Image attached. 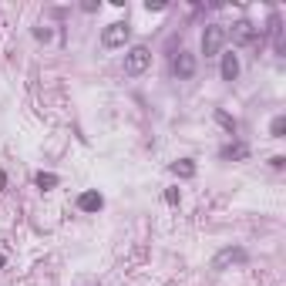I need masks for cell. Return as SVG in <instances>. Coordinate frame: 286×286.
<instances>
[{
  "mask_svg": "<svg viewBox=\"0 0 286 286\" xmlns=\"http://www.w3.org/2000/svg\"><path fill=\"white\" fill-rule=\"evenodd\" d=\"M128 37H132L128 24H125V20H115V24H108V27L101 30V47H105V51L125 47V41H128Z\"/></svg>",
  "mask_w": 286,
  "mask_h": 286,
  "instance_id": "6da1fadb",
  "label": "cell"
},
{
  "mask_svg": "<svg viewBox=\"0 0 286 286\" xmlns=\"http://www.w3.org/2000/svg\"><path fill=\"white\" fill-rule=\"evenodd\" d=\"M222 44H226V27H222V24H209V27L202 30V54H206V58H215V54L222 51Z\"/></svg>",
  "mask_w": 286,
  "mask_h": 286,
  "instance_id": "7a4b0ae2",
  "label": "cell"
},
{
  "mask_svg": "<svg viewBox=\"0 0 286 286\" xmlns=\"http://www.w3.org/2000/svg\"><path fill=\"white\" fill-rule=\"evenodd\" d=\"M246 259H249V253L242 246H226V249H219L212 256V270H229V266H239Z\"/></svg>",
  "mask_w": 286,
  "mask_h": 286,
  "instance_id": "3957f363",
  "label": "cell"
},
{
  "mask_svg": "<svg viewBox=\"0 0 286 286\" xmlns=\"http://www.w3.org/2000/svg\"><path fill=\"white\" fill-rule=\"evenodd\" d=\"M148 64H151V51L142 47V44H138V47H132V51L125 54V74H132V77H135V74H142V71H148Z\"/></svg>",
  "mask_w": 286,
  "mask_h": 286,
  "instance_id": "277c9868",
  "label": "cell"
},
{
  "mask_svg": "<svg viewBox=\"0 0 286 286\" xmlns=\"http://www.w3.org/2000/svg\"><path fill=\"white\" fill-rule=\"evenodd\" d=\"M256 37H259V27H253L249 20H236L232 30H226V41H232V44H239V47L253 44Z\"/></svg>",
  "mask_w": 286,
  "mask_h": 286,
  "instance_id": "5b68a950",
  "label": "cell"
},
{
  "mask_svg": "<svg viewBox=\"0 0 286 286\" xmlns=\"http://www.w3.org/2000/svg\"><path fill=\"white\" fill-rule=\"evenodd\" d=\"M172 74H175L179 81H189V77H196V54H189V51H179V54H175V61H172Z\"/></svg>",
  "mask_w": 286,
  "mask_h": 286,
  "instance_id": "8992f818",
  "label": "cell"
},
{
  "mask_svg": "<svg viewBox=\"0 0 286 286\" xmlns=\"http://www.w3.org/2000/svg\"><path fill=\"white\" fill-rule=\"evenodd\" d=\"M101 206H105V199H101L98 189H88V192L77 196V209H81V212H98Z\"/></svg>",
  "mask_w": 286,
  "mask_h": 286,
  "instance_id": "52a82bcc",
  "label": "cell"
},
{
  "mask_svg": "<svg viewBox=\"0 0 286 286\" xmlns=\"http://www.w3.org/2000/svg\"><path fill=\"white\" fill-rule=\"evenodd\" d=\"M236 77H239V58L222 54V81H236Z\"/></svg>",
  "mask_w": 286,
  "mask_h": 286,
  "instance_id": "ba28073f",
  "label": "cell"
},
{
  "mask_svg": "<svg viewBox=\"0 0 286 286\" xmlns=\"http://www.w3.org/2000/svg\"><path fill=\"white\" fill-rule=\"evenodd\" d=\"M270 34H273V47L283 54V20H280V14L270 17Z\"/></svg>",
  "mask_w": 286,
  "mask_h": 286,
  "instance_id": "9c48e42d",
  "label": "cell"
},
{
  "mask_svg": "<svg viewBox=\"0 0 286 286\" xmlns=\"http://www.w3.org/2000/svg\"><path fill=\"white\" fill-rule=\"evenodd\" d=\"M172 172H175L179 179H192V175H196V162H192V158H182V162L172 165Z\"/></svg>",
  "mask_w": 286,
  "mask_h": 286,
  "instance_id": "30bf717a",
  "label": "cell"
},
{
  "mask_svg": "<svg viewBox=\"0 0 286 286\" xmlns=\"http://www.w3.org/2000/svg\"><path fill=\"white\" fill-rule=\"evenodd\" d=\"M222 158H249V148H246L242 142L226 145V148H222Z\"/></svg>",
  "mask_w": 286,
  "mask_h": 286,
  "instance_id": "8fae6325",
  "label": "cell"
},
{
  "mask_svg": "<svg viewBox=\"0 0 286 286\" xmlns=\"http://www.w3.org/2000/svg\"><path fill=\"white\" fill-rule=\"evenodd\" d=\"M270 135H273V138H286V118H283V115H276V118H273Z\"/></svg>",
  "mask_w": 286,
  "mask_h": 286,
  "instance_id": "7c38bea8",
  "label": "cell"
},
{
  "mask_svg": "<svg viewBox=\"0 0 286 286\" xmlns=\"http://www.w3.org/2000/svg\"><path fill=\"white\" fill-rule=\"evenodd\" d=\"M215 121H219V125H222L229 135H236V118H229L226 111H215Z\"/></svg>",
  "mask_w": 286,
  "mask_h": 286,
  "instance_id": "4fadbf2b",
  "label": "cell"
},
{
  "mask_svg": "<svg viewBox=\"0 0 286 286\" xmlns=\"http://www.w3.org/2000/svg\"><path fill=\"white\" fill-rule=\"evenodd\" d=\"M54 185H58V175L54 172H41L37 175V189H54Z\"/></svg>",
  "mask_w": 286,
  "mask_h": 286,
  "instance_id": "5bb4252c",
  "label": "cell"
},
{
  "mask_svg": "<svg viewBox=\"0 0 286 286\" xmlns=\"http://www.w3.org/2000/svg\"><path fill=\"white\" fill-rule=\"evenodd\" d=\"M179 199H182L179 189H168V192H165V202H168V206H179Z\"/></svg>",
  "mask_w": 286,
  "mask_h": 286,
  "instance_id": "9a60e30c",
  "label": "cell"
},
{
  "mask_svg": "<svg viewBox=\"0 0 286 286\" xmlns=\"http://www.w3.org/2000/svg\"><path fill=\"white\" fill-rule=\"evenodd\" d=\"M34 37H37V41H51V30H47V27H37Z\"/></svg>",
  "mask_w": 286,
  "mask_h": 286,
  "instance_id": "2e32d148",
  "label": "cell"
},
{
  "mask_svg": "<svg viewBox=\"0 0 286 286\" xmlns=\"http://www.w3.org/2000/svg\"><path fill=\"white\" fill-rule=\"evenodd\" d=\"M145 7H148V10H165V7H168V3H162V0H148V3H145Z\"/></svg>",
  "mask_w": 286,
  "mask_h": 286,
  "instance_id": "e0dca14e",
  "label": "cell"
},
{
  "mask_svg": "<svg viewBox=\"0 0 286 286\" xmlns=\"http://www.w3.org/2000/svg\"><path fill=\"white\" fill-rule=\"evenodd\" d=\"M270 165H273V168H283L286 158H283V155H273V158H270Z\"/></svg>",
  "mask_w": 286,
  "mask_h": 286,
  "instance_id": "ac0fdd59",
  "label": "cell"
},
{
  "mask_svg": "<svg viewBox=\"0 0 286 286\" xmlns=\"http://www.w3.org/2000/svg\"><path fill=\"white\" fill-rule=\"evenodd\" d=\"M0 189H7V172L0 168Z\"/></svg>",
  "mask_w": 286,
  "mask_h": 286,
  "instance_id": "d6986e66",
  "label": "cell"
},
{
  "mask_svg": "<svg viewBox=\"0 0 286 286\" xmlns=\"http://www.w3.org/2000/svg\"><path fill=\"white\" fill-rule=\"evenodd\" d=\"M3 263H7V259H3V256H0V270H3Z\"/></svg>",
  "mask_w": 286,
  "mask_h": 286,
  "instance_id": "ffe728a7",
  "label": "cell"
}]
</instances>
